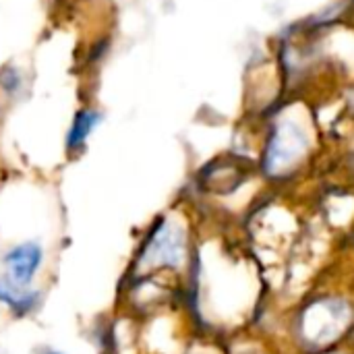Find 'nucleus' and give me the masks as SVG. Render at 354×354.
Here are the masks:
<instances>
[{
    "label": "nucleus",
    "mask_w": 354,
    "mask_h": 354,
    "mask_svg": "<svg viewBox=\"0 0 354 354\" xmlns=\"http://www.w3.org/2000/svg\"><path fill=\"white\" fill-rule=\"evenodd\" d=\"M313 133L305 120L297 116L280 114L272 122V131L266 139L261 168L263 174L282 180L297 174L311 153Z\"/></svg>",
    "instance_id": "obj_1"
},
{
    "label": "nucleus",
    "mask_w": 354,
    "mask_h": 354,
    "mask_svg": "<svg viewBox=\"0 0 354 354\" xmlns=\"http://www.w3.org/2000/svg\"><path fill=\"white\" fill-rule=\"evenodd\" d=\"M187 253V241L180 226L162 220L153 226L143 251L141 263L145 266H166V268H180Z\"/></svg>",
    "instance_id": "obj_2"
},
{
    "label": "nucleus",
    "mask_w": 354,
    "mask_h": 354,
    "mask_svg": "<svg viewBox=\"0 0 354 354\" xmlns=\"http://www.w3.org/2000/svg\"><path fill=\"white\" fill-rule=\"evenodd\" d=\"M41 261H44V249L39 243L33 241L21 243L4 255V268H6L4 276L19 286H29Z\"/></svg>",
    "instance_id": "obj_3"
},
{
    "label": "nucleus",
    "mask_w": 354,
    "mask_h": 354,
    "mask_svg": "<svg viewBox=\"0 0 354 354\" xmlns=\"http://www.w3.org/2000/svg\"><path fill=\"white\" fill-rule=\"evenodd\" d=\"M39 301L41 295L37 290H31L29 286H19L6 276H0V303L6 305L15 315H29L39 305Z\"/></svg>",
    "instance_id": "obj_4"
},
{
    "label": "nucleus",
    "mask_w": 354,
    "mask_h": 354,
    "mask_svg": "<svg viewBox=\"0 0 354 354\" xmlns=\"http://www.w3.org/2000/svg\"><path fill=\"white\" fill-rule=\"evenodd\" d=\"M102 122V112L95 110V108H81L71 127H68V133H66V151L68 153H77V151H83L87 139L91 137L93 129Z\"/></svg>",
    "instance_id": "obj_5"
},
{
    "label": "nucleus",
    "mask_w": 354,
    "mask_h": 354,
    "mask_svg": "<svg viewBox=\"0 0 354 354\" xmlns=\"http://www.w3.org/2000/svg\"><path fill=\"white\" fill-rule=\"evenodd\" d=\"M0 87L8 97H21L25 91V77L17 66H4L0 71Z\"/></svg>",
    "instance_id": "obj_6"
},
{
    "label": "nucleus",
    "mask_w": 354,
    "mask_h": 354,
    "mask_svg": "<svg viewBox=\"0 0 354 354\" xmlns=\"http://www.w3.org/2000/svg\"><path fill=\"white\" fill-rule=\"evenodd\" d=\"M348 106H351V110L354 112V87L353 91H351V95H348Z\"/></svg>",
    "instance_id": "obj_7"
},
{
    "label": "nucleus",
    "mask_w": 354,
    "mask_h": 354,
    "mask_svg": "<svg viewBox=\"0 0 354 354\" xmlns=\"http://www.w3.org/2000/svg\"><path fill=\"white\" fill-rule=\"evenodd\" d=\"M46 354H60V353H54V351H48V353Z\"/></svg>",
    "instance_id": "obj_8"
},
{
    "label": "nucleus",
    "mask_w": 354,
    "mask_h": 354,
    "mask_svg": "<svg viewBox=\"0 0 354 354\" xmlns=\"http://www.w3.org/2000/svg\"><path fill=\"white\" fill-rule=\"evenodd\" d=\"M353 164H354V158H353Z\"/></svg>",
    "instance_id": "obj_9"
}]
</instances>
